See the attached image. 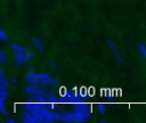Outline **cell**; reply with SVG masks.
<instances>
[{"mask_svg":"<svg viewBox=\"0 0 146 123\" xmlns=\"http://www.w3.org/2000/svg\"><path fill=\"white\" fill-rule=\"evenodd\" d=\"M11 81H13V82H14V83H15V84H17V83H18V80H17V79H16V77H15V76H14V77H13V79H11Z\"/></svg>","mask_w":146,"mask_h":123,"instance_id":"obj_20","label":"cell"},{"mask_svg":"<svg viewBox=\"0 0 146 123\" xmlns=\"http://www.w3.org/2000/svg\"><path fill=\"white\" fill-rule=\"evenodd\" d=\"M25 51H16L15 52V64L17 66H22L25 63V57H24Z\"/></svg>","mask_w":146,"mask_h":123,"instance_id":"obj_7","label":"cell"},{"mask_svg":"<svg viewBox=\"0 0 146 123\" xmlns=\"http://www.w3.org/2000/svg\"><path fill=\"white\" fill-rule=\"evenodd\" d=\"M0 40H1L2 42L7 41V34H6V32H5L3 30H0Z\"/></svg>","mask_w":146,"mask_h":123,"instance_id":"obj_16","label":"cell"},{"mask_svg":"<svg viewBox=\"0 0 146 123\" xmlns=\"http://www.w3.org/2000/svg\"><path fill=\"white\" fill-rule=\"evenodd\" d=\"M0 112L2 114H5L7 112L6 110V106H5V100H2V99H0Z\"/></svg>","mask_w":146,"mask_h":123,"instance_id":"obj_17","label":"cell"},{"mask_svg":"<svg viewBox=\"0 0 146 123\" xmlns=\"http://www.w3.org/2000/svg\"><path fill=\"white\" fill-rule=\"evenodd\" d=\"M48 63H49V66L51 67V69H52V71H57V67H56V65L54 64V62H51V60H49Z\"/></svg>","mask_w":146,"mask_h":123,"instance_id":"obj_18","label":"cell"},{"mask_svg":"<svg viewBox=\"0 0 146 123\" xmlns=\"http://www.w3.org/2000/svg\"><path fill=\"white\" fill-rule=\"evenodd\" d=\"M90 114H91V108H84V107H78L74 112H73V116H74V122L78 123H83L87 122L90 118Z\"/></svg>","mask_w":146,"mask_h":123,"instance_id":"obj_1","label":"cell"},{"mask_svg":"<svg viewBox=\"0 0 146 123\" xmlns=\"http://www.w3.org/2000/svg\"><path fill=\"white\" fill-rule=\"evenodd\" d=\"M8 97H9V95L7 92V89H0V99L6 100Z\"/></svg>","mask_w":146,"mask_h":123,"instance_id":"obj_14","label":"cell"},{"mask_svg":"<svg viewBox=\"0 0 146 123\" xmlns=\"http://www.w3.org/2000/svg\"><path fill=\"white\" fill-rule=\"evenodd\" d=\"M39 80H40V82H41V87H43V85H49V84H56V82L57 81H55L52 77H51V75L49 74V73H46V72H41V73H39Z\"/></svg>","mask_w":146,"mask_h":123,"instance_id":"obj_2","label":"cell"},{"mask_svg":"<svg viewBox=\"0 0 146 123\" xmlns=\"http://www.w3.org/2000/svg\"><path fill=\"white\" fill-rule=\"evenodd\" d=\"M25 80H26L29 83L41 85V82H40V80H39V73H35V72H33V71H30V72L26 73Z\"/></svg>","mask_w":146,"mask_h":123,"instance_id":"obj_3","label":"cell"},{"mask_svg":"<svg viewBox=\"0 0 146 123\" xmlns=\"http://www.w3.org/2000/svg\"><path fill=\"white\" fill-rule=\"evenodd\" d=\"M34 56V52H32V51H29V52H24V57H25V62H27V60H30L32 57Z\"/></svg>","mask_w":146,"mask_h":123,"instance_id":"obj_15","label":"cell"},{"mask_svg":"<svg viewBox=\"0 0 146 123\" xmlns=\"http://www.w3.org/2000/svg\"><path fill=\"white\" fill-rule=\"evenodd\" d=\"M138 51H139V54H140L141 57L146 58V44L145 43H143V42H139L138 43Z\"/></svg>","mask_w":146,"mask_h":123,"instance_id":"obj_11","label":"cell"},{"mask_svg":"<svg viewBox=\"0 0 146 123\" xmlns=\"http://www.w3.org/2000/svg\"><path fill=\"white\" fill-rule=\"evenodd\" d=\"M6 122H7V123H15V120H13V118H9V117H8V118L6 120Z\"/></svg>","mask_w":146,"mask_h":123,"instance_id":"obj_19","label":"cell"},{"mask_svg":"<svg viewBox=\"0 0 146 123\" xmlns=\"http://www.w3.org/2000/svg\"><path fill=\"white\" fill-rule=\"evenodd\" d=\"M107 42V46L110 47V49L112 50V52H113V55L115 56V58H116V60L119 62V63H122V57H121V55H120V52H119V49H117V47H116V44L113 42V41H111V40H107L106 41Z\"/></svg>","mask_w":146,"mask_h":123,"instance_id":"obj_4","label":"cell"},{"mask_svg":"<svg viewBox=\"0 0 146 123\" xmlns=\"http://www.w3.org/2000/svg\"><path fill=\"white\" fill-rule=\"evenodd\" d=\"M60 121L67 122V123H73L74 122L73 112H63V113H60Z\"/></svg>","mask_w":146,"mask_h":123,"instance_id":"obj_6","label":"cell"},{"mask_svg":"<svg viewBox=\"0 0 146 123\" xmlns=\"http://www.w3.org/2000/svg\"><path fill=\"white\" fill-rule=\"evenodd\" d=\"M105 110H106V109H105L104 107H102V108H99V113H100V114H103V113H105Z\"/></svg>","mask_w":146,"mask_h":123,"instance_id":"obj_21","label":"cell"},{"mask_svg":"<svg viewBox=\"0 0 146 123\" xmlns=\"http://www.w3.org/2000/svg\"><path fill=\"white\" fill-rule=\"evenodd\" d=\"M10 48L14 49L15 51H25L26 48L24 46H21V44H17V43H10Z\"/></svg>","mask_w":146,"mask_h":123,"instance_id":"obj_12","label":"cell"},{"mask_svg":"<svg viewBox=\"0 0 146 123\" xmlns=\"http://www.w3.org/2000/svg\"><path fill=\"white\" fill-rule=\"evenodd\" d=\"M32 43H33V46L35 47V49L39 52H43V44H42V42L38 38H33L32 39Z\"/></svg>","mask_w":146,"mask_h":123,"instance_id":"obj_10","label":"cell"},{"mask_svg":"<svg viewBox=\"0 0 146 123\" xmlns=\"http://www.w3.org/2000/svg\"><path fill=\"white\" fill-rule=\"evenodd\" d=\"M38 87H39L38 84H32V83H30V85H27V87L24 89V92H25V93H27V95L33 96V95L35 93V91H36Z\"/></svg>","mask_w":146,"mask_h":123,"instance_id":"obj_9","label":"cell"},{"mask_svg":"<svg viewBox=\"0 0 146 123\" xmlns=\"http://www.w3.org/2000/svg\"><path fill=\"white\" fill-rule=\"evenodd\" d=\"M22 121L24 123H36V118L33 114H31L29 110L24 109L22 112Z\"/></svg>","mask_w":146,"mask_h":123,"instance_id":"obj_5","label":"cell"},{"mask_svg":"<svg viewBox=\"0 0 146 123\" xmlns=\"http://www.w3.org/2000/svg\"><path fill=\"white\" fill-rule=\"evenodd\" d=\"M8 87H9V82L5 76V71L0 68V89H8Z\"/></svg>","mask_w":146,"mask_h":123,"instance_id":"obj_8","label":"cell"},{"mask_svg":"<svg viewBox=\"0 0 146 123\" xmlns=\"http://www.w3.org/2000/svg\"><path fill=\"white\" fill-rule=\"evenodd\" d=\"M0 63L2 65H5L7 63V57H6V54H5L3 49H0Z\"/></svg>","mask_w":146,"mask_h":123,"instance_id":"obj_13","label":"cell"}]
</instances>
